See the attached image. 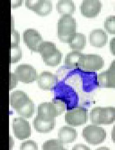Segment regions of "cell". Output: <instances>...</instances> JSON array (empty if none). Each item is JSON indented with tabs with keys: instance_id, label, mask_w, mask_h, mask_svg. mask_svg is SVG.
<instances>
[{
	"instance_id": "cell-1",
	"label": "cell",
	"mask_w": 115,
	"mask_h": 150,
	"mask_svg": "<svg viewBox=\"0 0 115 150\" xmlns=\"http://www.w3.org/2000/svg\"><path fill=\"white\" fill-rule=\"evenodd\" d=\"M77 23L71 15H62L58 21V37L61 41L68 43L76 33Z\"/></svg>"
},
{
	"instance_id": "cell-2",
	"label": "cell",
	"mask_w": 115,
	"mask_h": 150,
	"mask_svg": "<svg viewBox=\"0 0 115 150\" xmlns=\"http://www.w3.org/2000/svg\"><path fill=\"white\" fill-rule=\"evenodd\" d=\"M44 62L47 65L55 66L61 61L62 54L57 48L54 43L50 41H42L38 49Z\"/></svg>"
},
{
	"instance_id": "cell-3",
	"label": "cell",
	"mask_w": 115,
	"mask_h": 150,
	"mask_svg": "<svg viewBox=\"0 0 115 150\" xmlns=\"http://www.w3.org/2000/svg\"><path fill=\"white\" fill-rule=\"evenodd\" d=\"M91 122L95 125H108L115 121L114 107H95L90 114Z\"/></svg>"
},
{
	"instance_id": "cell-4",
	"label": "cell",
	"mask_w": 115,
	"mask_h": 150,
	"mask_svg": "<svg viewBox=\"0 0 115 150\" xmlns=\"http://www.w3.org/2000/svg\"><path fill=\"white\" fill-rule=\"evenodd\" d=\"M82 136L89 144L97 145L104 141L107 133L102 127L97 125H89L83 128Z\"/></svg>"
},
{
	"instance_id": "cell-5",
	"label": "cell",
	"mask_w": 115,
	"mask_h": 150,
	"mask_svg": "<svg viewBox=\"0 0 115 150\" xmlns=\"http://www.w3.org/2000/svg\"><path fill=\"white\" fill-rule=\"evenodd\" d=\"M104 64L103 59L100 55L83 54L79 61V68L86 71H94L102 69Z\"/></svg>"
},
{
	"instance_id": "cell-6",
	"label": "cell",
	"mask_w": 115,
	"mask_h": 150,
	"mask_svg": "<svg viewBox=\"0 0 115 150\" xmlns=\"http://www.w3.org/2000/svg\"><path fill=\"white\" fill-rule=\"evenodd\" d=\"M65 120L68 125L73 126L84 125L88 121V110L82 107L76 108L67 112L65 114Z\"/></svg>"
},
{
	"instance_id": "cell-7",
	"label": "cell",
	"mask_w": 115,
	"mask_h": 150,
	"mask_svg": "<svg viewBox=\"0 0 115 150\" xmlns=\"http://www.w3.org/2000/svg\"><path fill=\"white\" fill-rule=\"evenodd\" d=\"M13 129L15 137L20 140L28 138L31 134L29 123L22 117H17L13 119Z\"/></svg>"
},
{
	"instance_id": "cell-8",
	"label": "cell",
	"mask_w": 115,
	"mask_h": 150,
	"mask_svg": "<svg viewBox=\"0 0 115 150\" xmlns=\"http://www.w3.org/2000/svg\"><path fill=\"white\" fill-rule=\"evenodd\" d=\"M14 74L18 81L28 83L36 81L37 77L36 71L30 64H21L16 68Z\"/></svg>"
},
{
	"instance_id": "cell-9",
	"label": "cell",
	"mask_w": 115,
	"mask_h": 150,
	"mask_svg": "<svg viewBox=\"0 0 115 150\" xmlns=\"http://www.w3.org/2000/svg\"><path fill=\"white\" fill-rule=\"evenodd\" d=\"M24 42L29 49L33 52H38L40 44L43 41L40 33L32 28L26 29L23 33Z\"/></svg>"
},
{
	"instance_id": "cell-10",
	"label": "cell",
	"mask_w": 115,
	"mask_h": 150,
	"mask_svg": "<svg viewBox=\"0 0 115 150\" xmlns=\"http://www.w3.org/2000/svg\"><path fill=\"white\" fill-rule=\"evenodd\" d=\"M25 6L41 16L48 15L52 10V3L50 1H26Z\"/></svg>"
},
{
	"instance_id": "cell-11",
	"label": "cell",
	"mask_w": 115,
	"mask_h": 150,
	"mask_svg": "<svg viewBox=\"0 0 115 150\" xmlns=\"http://www.w3.org/2000/svg\"><path fill=\"white\" fill-rule=\"evenodd\" d=\"M102 3L97 0L83 1L80 9L83 16L87 18H95L99 13L102 8Z\"/></svg>"
},
{
	"instance_id": "cell-12",
	"label": "cell",
	"mask_w": 115,
	"mask_h": 150,
	"mask_svg": "<svg viewBox=\"0 0 115 150\" xmlns=\"http://www.w3.org/2000/svg\"><path fill=\"white\" fill-rule=\"evenodd\" d=\"M33 125L38 132L48 133L55 127V118L37 115L33 120Z\"/></svg>"
},
{
	"instance_id": "cell-13",
	"label": "cell",
	"mask_w": 115,
	"mask_h": 150,
	"mask_svg": "<svg viewBox=\"0 0 115 150\" xmlns=\"http://www.w3.org/2000/svg\"><path fill=\"white\" fill-rule=\"evenodd\" d=\"M99 86L103 88H115V62H112L109 68L97 76Z\"/></svg>"
},
{
	"instance_id": "cell-14",
	"label": "cell",
	"mask_w": 115,
	"mask_h": 150,
	"mask_svg": "<svg viewBox=\"0 0 115 150\" xmlns=\"http://www.w3.org/2000/svg\"><path fill=\"white\" fill-rule=\"evenodd\" d=\"M37 82L39 88L43 90H50L56 85L58 77L51 72L43 71L37 77Z\"/></svg>"
},
{
	"instance_id": "cell-15",
	"label": "cell",
	"mask_w": 115,
	"mask_h": 150,
	"mask_svg": "<svg viewBox=\"0 0 115 150\" xmlns=\"http://www.w3.org/2000/svg\"><path fill=\"white\" fill-rule=\"evenodd\" d=\"M31 100L26 93L23 91H15L10 95V104L16 111L24 107Z\"/></svg>"
},
{
	"instance_id": "cell-16",
	"label": "cell",
	"mask_w": 115,
	"mask_h": 150,
	"mask_svg": "<svg viewBox=\"0 0 115 150\" xmlns=\"http://www.w3.org/2000/svg\"><path fill=\"white\" fill-rule=\"evenodd\" d=\"M90 44L94 47L100 48L105 45L108 40V36L102 29H95L90 34Z\"/></svg>"
},
{
	"instance_id": "cell-17",
	"label": "cell",
	"mask_w": 115,
	"mask_h": 150,
	"mask_svg": "<svg viewBox=\"0 0 115 150\" xmlns=\"http://www.w3.org/2000/svg\"><path fill=\"white\" fill-rule=\"evenodd\" d=\"M78 137V133L73 127H62L60 128L58 132V139L62 144H69L75 141Z\"/></svg>"
},
{
	"instance_id": "cell-18",
	"label": "cell",
	"mask_w": 115,
	"mask_h": 150,
	"mask_svg": "<svg viewBox=\"0 0 115 150\" xmlns=\"http://www.w3.org/2000/svg\"><path fill=\"white\" fill-rule=\"evenodd\" d=\"M37 115L55 118L60 115L54 101L40 103L38 107Z\"/></svg>"
},
{
	"instance_id": "cell-19",
	"label": "cell",
	"mask_w": 115,
	"mask_h": 150,
	"mask_svg": "<svg viewBox=\"0 0 115 150\" xmlns=\"http://www.w3.org/2000/svg\"><path fill=\"white\" fill-rule=\"evenodd\" d=\"M68 43L69 47L74 50L80 51L83 50L86 45V36L82 33L76 32Z\"/></svg>"
},
{
	"instance_id": "cell-20",
	"label": "cell",
	"mask_w": 115,
	"mask_h": 150,
	"mask_svg": "<svg viewBox=\"0 0 115 150\" xmlns=\"http://www.w3.org/2000/svg\"><path fill=\"white\" fill-rule=\"evenodd\" d=\"M58 12L61 14H73L76 10V6L74 2L70 0H61L56 4Z\"/></svg>"
},
{
	"instance_id": "cell-21",
	"label": "cell",
	"mask_w": 115,
	"mask_h": 150,
	"mask_svg": "<svg viewBox=\"0 0 115 150\" xmlns=\"http://www.w3.org/2000/svg\"><path fill=\"white\" fill-rule=\"evenodd\" d=\"M82 54L80 51L74 50L68 53L65 58L66 67L69 69L79 68V61Z\"/></svg>"
},
{
	"instance_id": "cell-22",
	"label": "cell",
	"mask_w": 115,
	"mask_h": 150,
	"mask_svg": "<svg viewBox=\"0 0 115 150\" xmlns=\"http://www.w3.org/2000/svg\"><path fill=\"white\" fill-rule=\"evenodd\" d=\"M17 112L24 118H29L34 114L35 105L34 103L31 100L24 107L17 111Z\"/></svg>"
},
{
	"instance_id": "cell-23",
	"label": "cell",
	"mask_w": 115,
	"mask_h": 150,
	"mask_svg": "<svg viewBox=\"0 0 115 150\" xmlns=\"http://www.w3.org/2000/svg\"><path fill=\"white\" fill-rule=\"evenodd\" d=\"M43 150H63V144L59 139H52L44 142L42 146Z\"/></svg>"
},
{
	"instance_id": "cell-24",
	"label": "cell",
	"mask_w": 115,
	"mask_h": 150,
	"mask_svg": "<svg viewBox=\"0 0 115 150\" xmlns=\"http://www.w3.org/2000/svg\"><path fill=\"white\" fill-rule=\"evenodd\" d=\"M22 57V51L19 45L11 46L10 50V63H16L18 62Z\"/></svg>"
},
{
	"instance_id": "cell-25",
	"label": "cell",
	"mask_w": 115,
	"mask_h": 150,
	"mask_svg": "<svg viewBox=\"0 0 115 150\" xmlns=\"http://www.w3.org/2000/svg\"><path fill=\"white\" fill-rule=\"evenodd\" d=\"M115 15H112L107 17L104 21V28L111 34H115Z\"/></svg>"
},
{
	"instance_id": "cell-26",
	"label": "cell",
	"mask_w": 115,
	"mask_h": 150,
	"mask_svg": "<svg viewBox=\"0 0 115 150\" xmlns=\"http://www.w3.org/2000/svg\"><path fill=\"white\" fill-rule=\"evenodd\" d=\"M37 144L32 140H27L20 145V150H38Z\"/></svg>"
},
{
	"instance_id": "cell-27",
	"label": "cell",
	"mask_w": 115,
	"mask_h": 150,
	"mask_svg": "<svg viewBox=\"0 0 115 150\" xmlns=\"http://www.w3.org/2000/svg\"><path fill=\"white\" fill-rule=\"evenodd\" d=\"M20 41V36L17 30L12 28L11 30V45L15 46L19 45Z\"/></svg>"
},
{
	"instance_id": "cell-28",
	"label": "cell",
	"mask_w": 115,
	"mask_h": 150,
	"mask_svg": "<svg viewBox=\"0 0 115 150\" xmlns=\"http://www.w3.org/2000/svg\"><path fill=\"white\" fill-rule=\"evenodd\" d=\"M18 80L14 73H10L9 75V89L10 90L15 88L18 83Z\"/></svg>"
},
{
	"instance_id": "cell-29",
	"label": "cell",
	"mask_w": 115,
	"mask_h": 150,
	"mask_svg": "<svg viewBox=\"0 0 115 150\" xmlns=\"http://www.w3.org/2000/svg\"><path fill=\"white\" fill-rule=\"evenodd\" d=\"M72 149L73 150H89L90 148L85 145L77 144L74 146Z\"/></svg>"
},
{
	"instance_id": "cell-30",
	"label": "cell",
	"mask_w": 115,
	"mask_h": 150,
	"mask_svg": "<svg viewBox=\"0 0 115 150\" xmlns=\"http://www.w3.org/2000/svg\"><path fill=\"white\" fill-rule=\"evenodd\" d=\"M22 1H11V6L13 8L18 7L22 5Z\"/></svg>"
},
{
	"instance_id": "cell-31",
	"label": "cell",
	"mask_w": 115,
	"mask_h": 150,
	"mask_svg": "<svg viewBox=\"0 0 115 150\" xmlns=\"http://www.w3.org/2000/svg\"><path fill=\"white\" fill-rule=\"evenodd\" d=\"M110 48L113 54H115V38H113L110 43Z\"/></svg>"
},
{
	"instance_id": "cell-32",
	"label": "cell",
	"mask_w": 115,
	"mask_h": 150,
	"mask_svg": "<svg viewBox=\"0 0 115 150\" xmlns=\"http://www.w3.org/2000/svg\"><path fill=\"white\" fill-rule=\"evenodd\" d=\"M99 149H108V148H99Z\"/></svg>"
}]
</instances>
